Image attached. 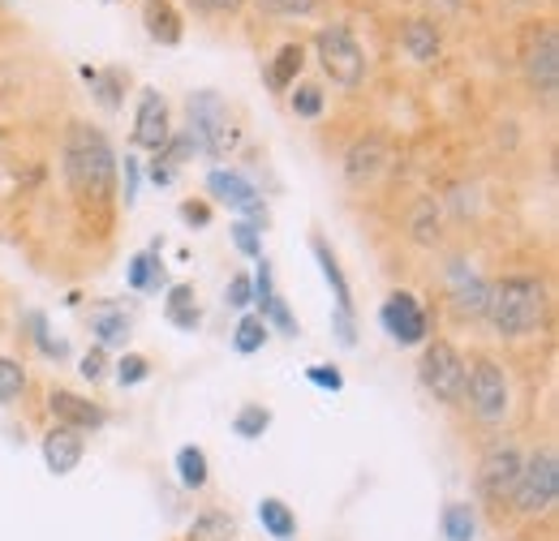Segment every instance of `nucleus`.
Here are the masks:
<instances>
[{
	"instance_id": "obj_20",
	"label": "nucleus",
	"mask_w": 559,
	"mask_h": 541,
	"mask_svg": "<svg viewBox=\"0 0 559 541\" xmlns=\"http://www.w3.org/2000/svg\"><path fill=\"white\" fill-rule=\"evenodd\" d=\"M126 284H130L134 292H159V288L168 284L164 263H159V250H142V254H134L130 267H126Z\"/></svg>"
},
{
	"instance_id": "obj_29",
	"label": "nucleus",
	"mask_w": 559,
	"mask_h": 541,
	"mask_svg": "<svg viewBox=\"0 0 559 541\" xmlns=\"http://www.w3.org/2000/svg\"><path fill=\"white\" fill-rule=\"evenodd\" d=\"M233 516L228 512H203L199 520H194V529H190V541H228L233 538Z\"/></svg>"
},
{
	"instance_id": "obj_1",
	"label": "nucleus",
	"mask_w": 559,
	"mask_h": 541,
	"mask_svg": "<svg viewBox=\"0 0 559 541\" xmlns=\"http://www.w3.org/2000/svg\"><path fill=\"white\" fill-rule=\"evenodd\" d=\"M61 164H66V181H70L73 199H82V203H108L112 199V190H117V155H112L108 137L99 130L73 125L66 134Z\"/></svg>"
},
{
	"instance_id": "obj_44",
	"label": "nucleus",
	"mask_w": 559,
	"mask_h": 541,
	"mask_svg": "<svg viewBox=\"0 0 559 541\" xmlns=\"http://www.w3.org/2000/svg\"><path fill=\"white\" fill-rule=\"evenodd\" d=\"M134 199H139V159L126 155V203H134Z\"/></svg>"
},
{
	"instance_id": "obj_21",
	"label": "nucleus",
	"mask_w": 559,
	"mask_h": 541,
	"mask_svg": "<svg viewBox=\"0 0 559 541\" xmlns=\"http://www.w3.org/2000/svg\"><path fill=\"white\" fill-rule=\"evenodd\" d=\"M310 250H314V259H319V267H323V279L332 284V297H336V310H341V314H353L349 279H345V270H341V263H336V254L328 250V241H310Z\"/></svg>"
},
{
	"instance_id": "obj_38",
	"label": "nucleus",
	"mask_w": 559,
	"mask_h": 541,
	"mask_svg": "<svg viewBox=\"0 0 559 541\" xmlns=\"http://www.w3.org/2000/svg\"><path fill=\"white\" fill-rule=\"evenodd\" d=\"M254 4L272 17H306V13H314L319 0H254Z\"/></svg>"
},
{
	"instance_id": "obj_23",
	"label": "nucleus",
	"mask_w": 559,
	"mask_h": 541,
	"mask_svg": "<svg viewBox=\"0 0 559 541\" xmlns=\"http://www.w3.org/2000/svg\"><path fill=\"white\" fill-rule=\"evenodd\" d=\"M259 525L276 541H288L297 533V516H293V507L280 503V498H263V503H259Z\"/></svg>"
},
{
	"instance_id": "obj_41",
	"label": "nucleus",
	"mask_w": 559,
	"mask_h": 541,
	"mask_svg": "<svg viewBox=\"0 0 559 541\" xmlns=\"http://www.w3.org/2000/svg\"><path fill=\"white\" fill-rule=\"evenodd\" d=\"M78 370H82V378L99 383V378L108 374V357H104V348H91V352L82 357V365H78Z\"/></svg>"
},
{
	"instance_id": "obj_36",
	"label": "nucleus",
	"mask_w": 559,
	"mask_h": 541,
	"mask_svg": "<svg viewBox=\"0 0 559 541\" xmlns=\"http://www.w3.org/2000/svg\"><path fill=\"white\" fill-rule=\"evenodd\" d=\"M233 245L246 254V259H263V237H259V224H250V219H241V224H233Z\"/></svg>"
},
{
	"instance_id": "obj_13",
	"label": "nucleus",
	"mask_w": 559,
	"mask_h": 541,
	"mask_svg": "<svg viewBox=\"0 0 559 541\" xmlns=\"http://www.w3.org/2000/svg\"><path fill=\"white\" fill-rule=\"evenodd\" d=\"M388 164H392V146L379 134L357 137L349 151H345V177H349V185H370V181H379V177L388 172Z\"/></svg>"
},
{
	"instance_id": "obj_45",
	"label": "nucleus",
	"mask_w": 559,
	"mask_h": 541,
	"mask_svg": "<svg viewBox=\"0 0 559 541\" xmlns=\"http://www.w3.org/2000/svg\"><path fill=\"white\" fill-rule=\"evenodd\" d=\"M336 339H341L345 348H353V344H357V327H353V314H341V310H336Z\"/></svg>"
},
{
	"instance_id": "obj_30",
	"label": "nucleus",
	"mask_w": 559,
	"mask_h": 541,
	"mask_svg": "<svg viewBox=\"0 0 559 541\" xmlns=\"http://www.w3.org/2000/svg\"><path fill=\"white\" fill-rule=\"evenodd\" d=\"M95 336H99V348H117L130 336V318L121 310H104V314H95Z\"/></svg>"
},
{
	"instance_id": "obj_24",
	"label": "nucleus",
	"mask_w": 559,
	"mask_h": 541,
	"mask_svg": "<svg viewBox=\"0 0 559 541\" xmlns=\"http://www.w3.org/2000/svg\"><path fill=\"white\" fill-rule=\"evenodd\" d=\"M82 77L95 86V99H99L104 108H121V95H126V73H121V69L99 73V69L82 65Z\"/></svg>"
},
{
	"instance_id": "obj_14",
	"label": "nucleus",
	"mask_w": 559,
	"mask_h": 541,
	"mask_svg": "<svg viewBox=\"0 0 559 541\" xmlns=\"http://www.w3.org/2000/svg\"><path fill=\"white\" fill-rule=\"evenodd\" d=\"M173 137V125H168V104L155 86H146L139 99V117H134V146L142 151H164V142Z\"/></svg>"
},
{
	"instance_id": "obj_34",
	"label": "nucleus",
	"mask_w": 559,
	"mask_h": 541,
	"mask_svg": "<svg viewBox=\"0 0 559 541\" xmlns=\"http://www.w3.org/2000/svg\"><path fill=\"white\" fill-rule=\"evenodd\" d=\"M293 95H288V108L297 112V117H306V121H314L319 112H323V91L319 86H288Z\"/></svg>"
},
{
	"instance_id": "obj_2",
	"label": "nucleus",
	"mask_w": 559,
	"mask_h": 541,
	"mask_svg": "<svg viewBox=\"0 0 559 541\" xmlns=\"http://www.w3.org/2000/svg\"><path fill=\"white\" fill-rule=\"evenodd\" d=\"M490 327L503 339H525L534 336L547 318V288L534 275H503L499 284H490L487 301Z\"/></svg>"
},
{
	"instance_id": "obj_26",
	"label": "nucleus",
	"mask_w": 559,
	"mask_h": 541,
	"mask_svg": "<svg viewBox=\"0 0 559 541\" xmlns=\"http://www.w3.org/2000/svg\"><path fill=\"white\" fill-rule=\"evenodd\" d=\"M177 477H181L186 490H203L211 477L207 452H203V447H181V452H177Z\"/></svg>"
},
{
	"instance_id": "obj_47",
	"label": "nucleus",
	"mask_w": 559,
	"mask_h": 541,
	"mask_svg": "<svg viewBox=\"0 0 559 541\" xmlns=\"http://www.w3.org/2000/svg\"><path fill=\"white\" fill-rule=\"evenodd\" d=\"M439 4H443V9H461V0H439Z\"/></svg>"
},
{
	"instance_id": "obj_42",
	"label": "nucleus",
	"mask_w": 559,
	"mask_h": 541,
	"mask_svg": "<svg viewBox=\"0 0 559 541\" xmlns=\"http://www.w3.org/2000/svg\"><path fill=\"white\" fill-rule=\"evenodd\" d=\"M199 13H207V17H224V13H237L246 0H190Z\"/></svg>"
},
{
	"instance_id": "obj_35",
	"label": "nucleus",
	"mask_w": 559,
	"mask_h": 541,
	"mask_svg": "<svg viewBox=\"0 0 559 541\" xmlns=\"http://www.w3.org/2000/svg\"><path fill=\"white\" fill-rule=\"evenodd\" d=\"M146 374H151V361L142 352H126L117 361V383L121 387H139V383H146Z\"/></svg>"
},
{
	"instance_id": "obj_9",
	"label": "nucleus",
	"mask_w": 559,
	"mask_h": 541,
	"mask_svg": "<svg viewBox=\"0 0 559 541\" xmlns=\"http://www.w3.org/2000/svg\"><path fill=\"white\" fill-rule=\"evenodd\" d=\"M379 323H383V332L396 339V344H421L426 332H430V318H426V310H421V301L414 292H392L388 301H383V310H379Z\"/></svg>"
},
{
	"instance_id": "obj_5",
	"label": "nucleus",
	"mask_w": 559,
	"mask_h": 541,
	"mask_svg": "<svg viewBox=\"0 0 559 541\" xmlns=\"http://www.w3.org/2000/svg\"><path fill=\"white\" fill-rule=\"evenodd\" d=\"M465 400L474 408L478 421L487 425H499L512 408V392H508V374L499 361L490 357H469L465 361Z\"/></svg>"
},
{
	"instance_id": "obj_37",
	"label": "nucleus",
	"mask_w": 559,
	"mask_h": 541,
	"mask_svg": "<svg viewBox=\"0 0 559 541\" xmlns=\"http://www.w3.org/2000/svg\"><path fill=\"white\" fill-rule=\"evenodd\" d=\"M26 323H31V332H35L31 339H35V348H39L44 357H57V361H61V357L70 352V348H66L61 339H57V344L48 339V323H44V314H26Z\"/></svg>"
},
{
	"instance_id": "obj_12",
	"label": "nucleus",
	"mask_w": 559,
	"mask_h": 541,
	"mask_svg": "<svg viewBox=\"0 0 559 541\" xmlns=\"http://www.w3.org/2000/svg\"><path fill=\"white\" fill-rule=\"evenodd\" d=\"M525 77L530 86L543 95V99H556V86H559V39L556 31L547 26L543 35H534L530 52H525Z\"/></svg>"
},
{
	"instance_id": "obj_3",
	"label": "nucleus",
	"mask_w": 559,
	"mask_h": 541,
	"mask_svg": "<svg viewBox=\"0 0 559 541\" xmlns=\"http://www.w3.org/2000/svg\"><path fill=\"white\" fill-rule=\"evenodd\" d=\"M186 112H190V137L207 151L211 159H224L237 146V137H241L237 134V121H233L228 104L215 91H194Z\"/></svg>"
},
{
	"instance_id": "obj_25",
	"label": "nucleus",
	"mask_w": 559,
	"mask_h": 541,
	"mask_svg": "<svg viewBox=\"0 0 559 541\" xmlns=\"http://www.w3.org/2000/svg\"><path fill=\"white\" fill-rule=\"evenodd\" d=\"M443 538L448 541L478 538V516H474L469 503H448V507H443Z\"/></svg>"
},
{
	"instance_id": "obj_11",
	"label": "nucleus",
	"mask_w": 559,
	"mask_h": 541,
	"mask_svg": "<svg viewBox=\"0 0 559 541\" xmlns=\"http://www.w3.org/2000/svg\"><path fill=\"white\" fill-rule=\"evenodd\" d=\"M448 292H452V310H456L461 318H469V323L487 318L490 284L478 275V270H469V263L456 259V263L448 267Z\"/></svg>"
},
{
	"instance_id": "obj_32",
	"label": "nucleus",
	"mask_w": 559,
	"mask_h": 541,
	"mask_svg": "<svg viewBox=\"0 0 559 541\" xmlns=\"http://www.w3.org/2000/svg\"><path fill=\"white\" fill-rule=\"evenodd\" d=\"M409 228H414V241H418V245H435V241H439V211H435L430 199H421V203L414 206Z\"/></svg>"
},
{
	"instance_id": "obj_17",
	"label": "nucleus",
	"mask_w": 559,
	"mask_h": 541,
	"mask_svg": "<svg viewBox=\"0 0 559 541\" xmlns=\"http://www.w3.org/2000/svg\"><path fill=\"white\" fill-rule=\"evenodd\" d=\"M142 26H146V35L159 48H177L186 39V22H181V13H177L173 0H146L142 4Z\"/></svg>"
},
{
	"instance_id": "obj_40",
	"label": "nucleus",
	"mask_w": 559,
	"mask_h": 541,
	"mask_svg": "<svg viewBox=\"0 0 559 541\" xmlns=\"http://www.w3.org/2000/svg\"><path fill=\"white\" fill-rule=\"evenodd\" d=\"M306 378L319 387V392H341L345 387V374L336 365H306Z\"/></svg>"
},
{
	"instance_id": "obj_6",
	"label": "nucleus",
	"mask_w": 559,
	"mask_h": 541,
	"mask_svg": "<svg viewBox=\"0 0 559 541\" xmlns=\"http://www.w3.org/2000/svg\"><path fill=\"white\" fill-rule=\"evenodd\" d=\"M418 378L439 405H461L465 400V357L448 339L426 344L418 361Z\"/></svg>"
},
{
	"instance_id": "obj_7",
	"label": "nucleus",
	"mask_w": 559,
	"mask_h": 541,
	"mask_svg": "<svg viewBox=\"0 0 559 541\" xmlns=\"http://www.w3.org/2000/svg\"><path fill=\"white\" fill-rule=\"evenodd\" d=\"M314 52H319V65L323 73L336 82V86H361V77H366V52H361V44L353 39L349 26H323L319 35H314Z\"/></svg>"
},
{
	"instance_id": "obj_31",
	"label": "nucleus",
	"mask_w": 559,
	"mask_h": 541,
	"mask_svg": "<svg viewBox=\"0 0 559 541\" xmlns=\"http://www.w3.org/2000/svg\"><path fill=\"white\" fill-rule=\"evenodd\" d=\"M272 336V327L259 318V314H246L241 323H237V332H233V344H237V352H259L263 344Z\"/></svg>"
},
{
	"instance_id": "obj_19",
	"label": "nucleus",
	"mask_w": 559,
	"mask_h": 541,
	"mask_svg": "<svg viewBox=\"0 0 559 541\" xmlns=\"http://www.w3.org/2000/svg\"><path fill=\"white\" fill-rule=\"evenodd\" d=\"M164 318H168L177 332H199L203 314H199V301H194V284H173V288H168Z\"/></svg>"
},
{
	"instance_id": "obj_46",
	"label": "nucleus",
	"mask_w": 559,
	"mask_h": 541,
	"mask_svg": "<svg viewBox=\"0 0 559 541\" xmlns=\"http://www.w3.org/2000/svg\"><path fill=\"white\" fill-rule=\"evenodd\" d=\"M151 181H155V185H173V164L155 155V159H151Z\"/></svg>"
},
{
	"instance_id": "obj_15",
	"label": "nucleus",
	"mask_w": 559,
	"mask_h": 541,
	"mask_svg": "<svg viewBox=\"0 0 559 541\" xmlns=\"http://www.w3.org/2000/svg\"><path fill=\"white\" fill-rule=\"evenodd\" d=\"M48 412H52V421L57 425H66V430H78V434H91V430H99L104 421H108V412L99 405H91L86 396H78V392H66V387H57L52 396H48Z\"/></svg>"
},
{
	"instance_id": "obj_8",
	"label": "nucleus",
	"mask_w": 559,
	"mask_h": 541,
	"mask_svg": "<svg viewBox=\"0 0 559 541\" xmlns=\"http://www.w3.org/2000/svg\"><path fill=\"white\" fill-rule=\"evenodd\" d=\"M521 447L512 443V438H495L487 452H483V460H478V485H483V494H487L490 503H503V498H512V485H516V477H521Z\"/></svg>"
},
{
	"instance_id": "obj_33",
	"label": "nucleus",
	"mask_w": 559,
	"mask_h": 541,
	"mask_svg": "<svg viewBox=\"0 0 559 541\" xmlns=\"http://www.w3.org/2000/svg\"><path fill=\"white\" fill-rule=\"evenodd\" d=\"M26 392V370L13 357H0V405H13Z\"/></svg>"
},
{
	"instance_id": "obj_39",
	"label": "nucleus",
	"mask_w": 559,
	"mask_h": 541,
	"mask_svg": "<svg viewBox=\"0 0 559 541\" xmlns=\"http://www.w3.org/2000/svg\"><path fill=\"white\" fill-rule=\"evenodd\" d=\"M224 301H228L233 310H246V305H254V288H250V275H233V279H228V288H224Z\"/></svg>"
},
{
	"instance_id": "obj_22",
	"label": "nucleus",
	"mask_w": 559,
	"mask_h": 541,
	"mask_svg": "<svg viewBox=\"0 0 559 541\" xmlns=\"http://www.w3.org/2000/svg\"><path fill=\"white\" fill-rule=\"evenodd\" d=\"M301 65H306V48L301 44H284L276 57H272V65H267V86L272 91H288L297 82Z\"/></svg>"
},
{
	"instance_id": "obj_4",
	"label": "nucleus",
	"mask_w": 559,
	"mask_h": 541,
	"mask_svg": "<svg viewBox=\"0 0 559 541\" xmlns=\"http://www.w3.org/2000/svg\"><path fill=\"white\" fill-rule=\"evenodd\" d=\"M559 494V460L556 447H538L534 456L521 460V477L512 485V503L521 516H543L556 507Z\"/></svg>"
},
{
	"instance_id": "obj_16",
	"label": "nucleus",
	"mask_w": 559,
	"mask_h": 541,
	"mask_svg": "<svg viewBox=\"0 0 559 541\" xmlns=\"http://www.w3.org/2000/svg\"><path fill=\"white\" fill-rule=\"evenodd\" d=\"M44 465H48V473L57 477H70L78 465H82V456H86V443H82V434L78 430H66V425H52L48 434H44Z\"/></svg>"
},
{
	"instance_id": "obj_18",
	"label": "nucleus",
	"mask_w": 559,
	"mask_h": 541,
	"mask_svg": "<svg viewBox=\"0 0 559 541\" xmlns=\"http://www.w3.org/2000/svg\"><path fill=\"white\" fill-rule=\"evenodd\" d=\"M401 44H405V52H409L418 65H430V61H439L443 35H439V26H435V22H426V17H414V22L405 26Z\"/></svg>"
},
{
	"instance_id": "obj_10",
	"label": "nucleus",
	"mask_w": 559,
	"mask_h": 541,
	"mask_svg": "<svg viewBox=\"0 0 559 541\" xmlns=\"http://www.w3.org/2000/svg\"><path fill=\"white\" fill-rule=\"evenodd\" d=\"M207 194L215 199V203L233 206V211H246L250 215V224H267V206H263V199H259V190L241 177V172H228V168H215V172H207Z\"/></svg>"
},
{
	"instance_id": "obj_27",
	"label": "nucleus",
	"mask_w": 559,
	"mask_h": 541,
	"mask_svg": "<svg viewBox=\"0 0 559 541\" xmlns=\"http://www.w3.org/2000/svg\"><path fill=\"white\" fill-rule=\"evenodd\" d=\"M272 430V408H263V405H241L237 408V417H233V434L237 438H263Z\"/></svg>"
},
{
	"instance_id": "obj_28",
	"label": "nucleus",
	"mask_w": 559,
	"mask_h": 541,
	"mask_svg": "<svg viewBox=\"0 0 559 541\" xmlns=\"http://www.w3.org/2000/svg\"><path fill=\"white\" fill-rule=\"evenodd\" d=\"M259 318H263L267 327H276L280 336H293V339L301 336V327H297V318L288 314V305H284V297H280V292H272L267 301H259Z\"/></svg>"
},
{
	"instance_id": "obj_43",
	"label": "nucleus",
	"mask_w": 559,
	"mask_h": 541,
	"mask_svg": "<svg viewBox=\"0 0 559 541\" xmlns=\"http://www.w3.org/2000/svg\"><path fill=\"white\" fill-rule=\"evenodd\" d=\"M181 224H190V228H207V224H211V206L181 203Z\"/></svg>"
}]
</instances>
